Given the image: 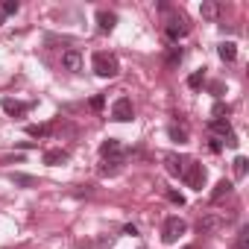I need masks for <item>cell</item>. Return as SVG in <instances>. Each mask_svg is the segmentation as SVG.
I'll return each mask as SVG.
<instances>
[{
  "label": "cell",
  "mask_w": 249,
  "mask_h": 249,
  "mask_svg": "<svg viewBox=\"0 0 249 249\" xmlns=\"http://www.w3.org/2000/svg\"><path fill=\"white\" fill-rule=\"evenodd\" d=\"M182 249H199V246H182Z\"/></svg>",
  "instance_id": "30"
},
{
  "label": "cell",
  "mask_w": 249,
  "mask_h": 249,
  "mask_svg": "<svg viewBox=\"0 0 249 249\" xmlns=\"http://www.w3.org/2000/svg\"><path fill=\"white\" fill-rule=\"evenodd\" d=\"M182 179H185V185H188V188H194V191H202V188H205V179H208V173H205V167H202L199 161H191V159H188Z\"/></svg>",
  "instance_id": "2"
},
{
  "label": "cell",
  "mask_w": 249,
  "mask_h": 249,
  "mask_svg": "<svg viewBox=\"0 0 249 249\" xmlns=\"http://www.w3.org/2000/svg\"><path fill=\"white\" fill-rule=\"evenodd\" d=\"M62 68L71 71V73L82 71V53H79V50H65V53H62Z\"/></svg>",
  "instance_id": "8"
},
{
  "label": "cell",
  "mask_w": 249,
  "mask_h": 249,
  "mask_svg": "<svg viewBox=\"0 0 249 249\" xmlns=\"http://www.w3.org/2000/svg\"><path fill=\"white\" fill-rule=\"evenodd\" d=\"M65 161H68V153L59 150V147H53V150L44 153V164H50V167H59V164H65Z\"/></svg>",
  "instance_id": "12"
},
{
  "label": "cell",
  "mask_w": 249,
  "mask_h": 249,
  "mask_svg": "<svg viewBox=\"0 0 249 249\" xmlns=\"http://www.w3.org/2000/svg\"><path fill=\"white\" fill-rule=\"evenodd\" d=\"M91 68H94V73L103 76V79H114V76L120 73V62H117V56H111V53H94Z\"/></svg>",
  "instance_id": "1"
},
{
  "label": "cell",
  "mask_w": 249,
  "mask_h": 249,
  "mask_svg": "<svg viewBox=\"0 0 249 249\" xmlns=\"http://www.w3.org/2000/svg\"><path fill=\"white\" fill-rule=\"evenodd\" d=\"M229 191H231V182H226V179H223V182H217V185H214V191H211V202H220Z\"/></svg>",
  "instance_id": "16"
},
{
  "label": "cell",
  "mask_w": 249,
  "mask_h": 249,
  "mask_svg": "<svg viewBox=\"0 0 249 249\" xmlns=\"http://www.w3.org/2000/svg\"><path fill=\"white\" fill-rule=\"evenodd\" d=\"M185 59V50L179 47V44H173V47H167V53H164V65L167 68H179V62Z\"/></svg>",
  "instance_id": "11"
},
{
  "label": "cell",
  "mask_w": 249,
  "mask_h": 249,
  "mask_svg": "<svg viewBox=\"0 0 249 249\" xmlns=\"http://www.w3.org/2000/svg\"><path fill=\"white\" fill-rule=\"evenodd\" d=\"M246 164H249V161H246L243 156H237V159H234V176H237V179H243V176H246Z\"/></svg>",
  "instance_id": "25"
},
{
  "label": "cell",
  "mask_w": 249,
  "mask_h": 249,
  "mask_svg": "<svg viewBox=\"0 0 249 249\" xmlns=\"http://www.w3.org/2000/svg\"><path fill=\"white\" fill-rule=\"evenodd\" d=\"M21 9V3H18V0H3V6H0V12H3V18L6 15H15Z\"/></svg>",
  "instance_id": "22"
},
{
  "label": "cell",
  "mask_w": 249,
  "mask_h": 249,
  "mask_svg": "<svg viewBox=\"0 0 249 249\" xmlns=\"http://www.w3.org/2000/svg\"><path fill=\"white\" fill-rule=\"evenodd\" d=\"M0 106H3V111H6L9 117H24V114L33 108V103H18V100H12V97H3V100H0Z\"/></svg>",
  "instance_id": "6"
},
{
  "label": "cell",
  "mask_w": 249,
  "mask_h": 249,
  "mask_svg": "<svg viewBox=\"0 0 249 249\" xmlns=\"http://www.w3.org/2000/svg\"><path fill=\"white\" fill-rule=\"evenodd\" d=\"M114 24H117V15H114V12H106V9L97 12V30H100V33H111Z\"/></svg>",
  "instance_id": "9"
},
{
  "label": "cell",
  "mask_w": 249,
  "mask_h": 249,
  "mask_svg": "<svg viewBox=\"0 0 249 249\" xmlns=\"http://www.w3.org/2000/svg\"><path fill=\"white\" fill-rule=\"evenodd\" d=\"M226 114H229V106L223 100H217L214 108H211V120H226Z\"/></svg>",
  "instance_id": "20"
},
{
  "label": "cell",
  "mask_w": 249,
  "mask_h": 249,
  "mask_svg": "<svg viewBox=\"0 0 249 249\" xmlns=\"http://www.w3.org/2000/svg\"><path fill=\"white\" fill-rule=\"evenodd\" d=\"M100 156H103V161H123V147H120V141H117V138L103 141V144H100Z\"/></svg>",
  "instance_id": "5"
},
{
  "label": "cell",
  "mask_w": 249,
  "mask_h": 249,
  "mask_svg": "<svg viewBox=\"0 0 249 249\" xmlns=\"http://www.w3.org/2000/svg\"><path fill=\"white\" fill-rule=\"evenodd\" d=\"M208 129H211L214 135H220V138H229V135H234L229 120H208Z\"/></svg>",
  "instance_id": "13"
},
{
  "label": "cell",
  "mask_w": 249,
  "mask_h": 249,
  "mask_svg": "<svg viewBox=\"0 0 249 249\" xmlns=\"http://www.w3.org/2000/svg\"><path fill=\"white\" fill-rule=\"evenodd\" d=\"M120 164H123V161H103L100 173H103V176H114V173L120 170Z\"/></svg>",
  "instance_id": "24"
},
{
  "label": "cell",
  "mask_w": 249,
  "mask_h": 249,
  "mask_svg": "<svg viewBox=\"0 0 249 249\" xmlns=\"http://www.w3.org/2000/svg\"><path fill=\"white\" fill-rule=\"evenodd\" d=\"M199 12H202V18H205V21H214V18L220 15V6H217V3H202V6H199Z\"/></svg>",
  "instance_id": "19"
},
{
  "label": "cell",
  "mask_w": 249,
  "mask_h": 249,
  "mask_svg": "<svg viewBox=\"0 0 249 249\" xmlns=\"http://www.w3.org/2000/svg\"><path fill=\"white\" fill-rule=\"evenodd\" d=\"M226 220L223 217H217V214H208V217H202L199 220V231H214V229H220Z\"/></svg>",
  "instance_id": "14"
},
{
  "label": "cell",
  "mask_w": 249,
  "mask_h": 249,
  "mask_svg": "<svg viewBox=\"0 0 249 249\" xmlns=\"http://www.w3.org/2000/svg\"><path fill=\"white\" fill-rule=\"evenodd\" d=\"M0 24H3V12H0Z\"/></svg>",
  "instance_id": "31"
},
{
  "label": "cell",
  "mask_w": 249,
  "mask_h": 249,
  "mask_svg": "<svg viewBox=\"0 0 249 249\" xmlns=\"http://www.w3.org/2000/svg\"><path fill=\"white\" fill-rule=\"evenodd\" d=\"M164 164H167V173H170V176H182V173H185L188 159H185V156H167V159H164Z\"/></svg>",
  "instance_id": "10"
},
{
  "label": "cell",
  "mask_w": 249,
  "mask_h": 249,
  "mask_svg": "<svg viewBox=\"0 0 249 249\" xmlns=\"http://www.w3.org/2000/svg\"><path fill=\"white\" fill-rule=\"evenodd\" d=\"M234 249H249V229H240V234H237V246Z\"/></svg>",
  "instance_id": "26"
},
{
  "label": "cell",
  "mask_w": 249,
  "mask_h": 249,
  "mask_svg": "<svg viewBox=\"0 0 249 249\" xmlns=\"http://www.w3.org/2000/svg\"><path fill=\"white\" fill-rule=\"evenodd\" d=\"M167 135H170L173 141H179V144H185V141H188V129H185V126H176V123L167 129Z\"/></svg>",
  "instance_id": "18"
},
{
  "label": "cell",
  "mask_w": 249,
  "mask_h": 249,
  "mask_svg": "<svg viewBox=\"0 0 249 249\" xmlns=\"http://www.w3.org/2000/svg\"><path fill=\"white\" fill-rule=\"evenodd\" d=\"M188 30H191V27L185 24V18H173V21L167 24V30H164V36H167V38H170V41L176 44V41H179L182 36H188Z\"/></svg>",
  "instance_id": "7"
},
{
  "label": "cell",
  "mask_w": 249,
  "mask_h": 249,
  "mask_svg": "<svg viewBox=\"0 0 249 249\" xmlns=\"http://www.w3.org/2000/svg\"><path fill=\"white\" fill-rule=\"evenodd\" d=\"M185 231H188V223L182 217H167L164 220V229H161V240L164 243H176Z\"/></svg>",
  "instance_id": "3"
},
{
  "label": "cell",
  "mask_w": 249,
  "mask_h": 249,
  "mask_svg": "<svg viewBox=\"0 0 249 249\" xmlns=\"http://www.w3.org/2000/svg\"><path fill=\"white\" fill-rule=\"evenodd\" d=\"M167 199H170V202H176V205H185V196H182V194H176V191H167Z\"/></svg>",
  "instance_id": "29"
},
{
  "label": "cell",
  "mask_w": 249,
  "mask_h": 249,
  "mask_svg": "<svg viewBox=\"0 0 249 249\" xmlns=\"http://www.w3.org/2000/svg\"><path fill=\"white\" fill-rule=\"evenodd\" d=\"M205 82V71H194L191 76H188V88H199Z\"/></svg>",
  "instance_id": "23"
},
{
  "label": "cell",
  "mask_w": 249,
  "mask_h": 249,
  "mask_svg": "<svg viewBox=\"0 0 249 249\" xmlns=\"http://www.w3.org/2000/svg\"><path fill=\"white\" fill-rule=\"evenodd\" d=\"M217 53H220L223 62H234V59H237V47H234V41H223Z\"/></svg>",
  "instance_id": "15"
},
{
  "label": "cell",
  "mask_w": 249,
  "mask_h": 249,
  "mask_svg": "<svg viewBox=\"0 0 249 249\" xmlns=\"http://www.w3.org/2000/svg\"><path fill=\"white\" fill-rule=\"evenodd\" d=\"M9 179H12L15 185H21V188H33V185H36V176H27V173H12Z\"/></svg>",
  "instance_id": "21"
},
{
  "label": "cell",
  "mask_w": 249,
  "mask_h": 249,
  "mask_svg": "<svg viewBox=\"0 0 249 249\" xmlns=\"http://www.w3.org/2000/svg\"><path fill=\"white\" fill-rule=\"evenodd\" d=\"M103 106H106V97H103V94H97V97L91 100V108H94V111H100Z\"/></svg>",
  "instance_id": "27"
},
{
  "label": "cell",
  "mask_w": 249,
  "mask_h": 249,
  "mask_svg": "<svg viewBox=\"0 0 249 249\" xmlns=\"http://www.w3.org/2000/svg\"><path fill=\"white\" fill-rule=\"evenodd\" d=\"M111 120H117V123L132 120V100H129V97H117V100H114V106H111Z\"/></svg>",
  "instance_id": "4"
},
{
  "label": "cell",
  "mask_w": 249,
  "mask_h": 249,
  "mask_svg": "<svg viewBox=\"0 0 249 249\" xmlns=\"http://www.w3.org/2000/svg\"><path fill=\"white\" fill-rule=\"evenodd\" d=\"M208 150H211V153H220V150H223V141H220V138H208Z\"/></svg>",
  "instance_id": "28"
},
{
  "label": "cell",
  "mask_w": 249,
  "mask_h": 249,
  "mask_svg": "<svg viewBox=\"0 0 249 249\" xmlns=\"http://www.w3.org/2000/svg\"><path fill=\"white\" fill-rule=\"evenodd\" d=\"M50 132H53V129L47 126V123H38V126L33 123V126H27V135H30V138H47Z\"/></svg>",
  "instance_id": "17"
}]
</instances>
